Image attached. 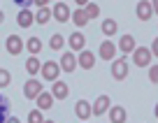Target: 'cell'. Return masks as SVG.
Here are the masks:
<instances>
[{
	"instance_id": "cell-1",
	"label": "cell",
	"mask_w": 158,
	"mask_h": 123,
	"mask_svg": "<svg viewBox=\"0 0 158 123\" xmlns=\"http://www.w3.org/2000/svg\"><path fill=\"white\" fill-rule=\"evenodd\" d=\"M58 70H60L58 63H54V60H47V63L42 65V77L49 79V81H56V77H58Z\"/></svg>"
},
{
	"instance_id": "cell-2",
	"label": "cell",
	"mask_w": 158,
	"mask_h": 123,
	"mask_svg": "<svg viewBox=\"0 0 158 123\" xmlns=\"http://www.w3.org/2000/svg\"><path fill=\"white\" fill-rule=\"evenodd\" d=\"M23 91H26V98L37 100V98H40V93H42V84H40V81H35V79H30V81H26Z\"/></svg>"
},
{
	"instance_id": "cell-3",
	"label": "cell",
	"mask_w": 158,
	"mask_h": 123,
	"mask_svg": "<svg viewBox=\"0 0 158 123\" xmlns=\"http://www.w3.org/2000/svg\"><path fill=\"white\" fill-rule=\"evenodd\" d=\"M133 56H135V65H139V68L149 65V60H151V51H149L147 47H137Z\"/></svg>"
},
{
	"instance_id": "cell-4",
	"label": "cell",
	"mask_w": 158,
	"mask_h": 123,
	"mask_svg": "<svg viewBox=\"0 0 158 123\" xmlns=\"http://www.w3.org/2000/svg\"><path fill=\"white\" fill-rule=\"evenodd\" d=\"M112 74L116 81H121V79H126V74H128V63H126L123 58H118L116 63L112 65Z\"/></svg>"
},
{
	"instance_id": "cell-5",
	"label": "cell",
	"mask_w": 158,
	"mask_h": 123,
	"mask_svg": "<svg viewBox=\"0 0 158 123\" xmlns=\"http://www.w3.org/2000/svg\"><path fill=\"white\" fill-rule=\"evenodd\" d=\"M21 49H23L21 37L19 35H10V37H7V51H10L12 56H16V54H21Z\"/></svg>"
},
{
	"instance_id": "cell-6",
	"label": "cell",
	"mask_w": 158,
	"mask_h": 123,
	"mask_svg": "<svg viewBox=\"0 0 158 123\" xmlns=\"http://www.w3.org/2000/svg\"><path fill=\"white\" fill-rule=\"evenodd\" d=\"M118 49L123 51V54H133L135 51V37L133 35H123V37L118 39Z\"/></svg>"
},
{
	"instance_id": "cell-7",
	"label": "cell",
	"mask_w": 158,
	"mask_h": 123,
	"mask_svg": "<svg viewBox=\"0 0 158 123\" xmlns=\"http://www.w3.org/2000/svg\"><path fill=\"white\" fill-rule=\"evenodd\" d=\"M74 112H77L79 118H89L91 114H93V109H91V105L86 102V100H77V105H74Z\"/></svg>"
},
{
	"instance_id": "cell-8",
	"label": "cell",
	"mask_w": 158,
	"mask_h": 123,
	"mask_svg": "<svg viewBox=\"0 0 158 123\" xmlns=\"http://www.w3.org/2000/svg\"><path fill=\"white\" fill-rule=\"evenodd\" d=\"M54 19L60 21V23L70 19V10H68V5H65V2H58V5L54 7Z\"/></svg>"
},
{
	"instance_id": "cell-9",
	"label": "cell",
	"mask_w": 158,
	"mask_h": 123,
	"mask_svg": "<svg viewBox=\"0 0 158 123\" xmlns=\"http://www.w3.org/2000/svg\"><path fill=\"white\" fill-rule=\"evenodd\" d=\"M60 68H63L65 72H74V68H77V58H74V54H63V58H60Z\"/></svg>"
},
{
	"instance_id": "cell-10",
	"label": "cell",
	"mask_w": 158,
	"mask_h": 123,
	"mask_svg": "<svg viewBox=\"0 0 158 123\" xmlns=\"http://www.w3.org/2000/svg\"><path fill=\"white\" fill-rule=\"evenodd\" d=\"M107 109H109V98H107V95H100V98L93 102V114L100 116V114H105Z\"/></svg>"
},
{
	"instance_id": "cell-11",
	"label": "cell",
	"mask_w": 158,
	"mask_h": 123,
	"mask_svg": "<svg viewBox=\"0 0 158 123\" xmlns=\"http://www.w3.org/2000/svg\"><path fill=\"white\" fill-rule=\"evenodd\" d=\"M114 54H116V47H114L112 42H102V44H100V58L112 60V58H114Z\"/></svg>"
},
{
	"instance_id": "cell-12",
	"label": "cell",
	"mask_w": 158,
	"mask_h": 123,
	"mask_svg": "<svg viewBox=\"0 0 158 123\" xmlns=\"http://www.w3.org/2000/svg\"><path fill=\"white\" fill-rule=\"evenodd\" d=\"M109 121L112 123H126V109L123 107H112L109 109Z\"/></svg>"
},
{
	"instance_id": "cell-13",
	"label": "cell",
	"mask_w": 158,
	"mask_h": 123,
	"mask_svg": "<svg viewBox=\"0 0 158 123\" xmlns=\"http://www.w3.org/2000/svg\"><path fill=\"white\" fill-rule=\"evenodd\" d=\"M93 63H95V56L91 54V51H81V54H79V65H81L84 70H91Z\"/></svg>"
},
{
	"instance_id": "cell-14",
	"label": "cell",
	"mask_w": 158,
	"mask_h": 123,
	"mask_svg": "<svg viewBox=\"0 0 158 123\" xmlns=\"http://www.w3.org/2000/svg\"><path fill=\"white\" fill-rule=\"evenodd\" d=\"M10 107H12L10 100H7L2 93H0V123H5L7 118H10Z\"/></svg>"
},
{
	"instance_id": "cell-15",
	"label": "cell",
	"mask_w": 158,
	"mask_h": 123,
	"mask_svg": "<svg viewBox=\"0 0 158 123\" xmlns=\"http://www.w3.org/2000/svg\"><path fill=\"white\" fill-rule=\"evenodd\" d=\"M151 2H139L137 5V19L139 21H147V19H151Z\"/></svg>"
},
{
	"instance_id": "cell-16",
	"label": "cell",
	"mask_w": 158,
	"mask_h": 123,
	"mask_svg": "<svg viewBox=\"0 0 158 123\" xmlns=\"http://www.w3.org/2000/svg\"><path fill=\"white\" fill-rule=\"evenodd\" d=\"M51 91H54V98H58V100H65V98H68V93H70L68 84H63V81H56Z\"/></svg>"
},
{
	"instance_id": "cell-17",
	"label": "cell",
	"mask_w": 158,
	"mask_h": 123,
	"mask_svg": "<svg viewBox=\"0 0 158 123\" xmlns=\"http://www.w3.org/2000/svg\"><path fill=\"white\" fill-rule=\"evenodd\" d=\"M33 21H35V19H33V14H30L28 10H23V12H21L19 16H16V23H19L21 28H28V26L33 23Z\"/></svg>"
},
{
	"instance_id": "cell-18",
	"label": "cell",
	"mask_w": 158,
	"mask_h": 123,
	"mask_svg": "<svg viewBox=\"0 0 158 123\" xmlns=\"http://www.w3.org/2000/svg\"><path fill=\"white\" fill-rule=\"evenodd\" d=\"M84 42H86V39H84V35H72V37H70V47H72V49L74 51H79V49H84Z\"/></svg>"
},
{
	"instance_id": "cell-19",
	"label": "cell",
	"mask_w": 158,
	"mask_h": 123,
	"mask_svg": "<svg viewBox=\"0 0 158 123\" xmlns=\"http://www.w3.org/2000/svg\"><path fill=\"white\" fill-rule=\"evenodd\" d=\"M72 21H74V23L79 26V28H81V26H86V23H89V16H86V12L77 10V12L72 14Z\"/></svg>"
},
{
	"instance_id": "cell-20",
	"label": "cell",
	"mask_w": 158,
	"mask_h": 123,
	"mask_svg": "<svg viewBox=\"0 0 158 123\" xmlns=\"http://www.w3.org/2000/svg\"><path fill=\"white\" fill-rule=\"evenodd\" d=\"M37 107H40V109H49V107H51V95L42 91V93H40V98H37Z\"/></svg>"
},
{
	"instance_id": "cell-21",
	"label": "cell",
	"mask_w": 158,
	"mask_h": 123,
	"mask_svg": "<svg viewBox=\"0 0 158 123\" xmlns=\"http://www.w3.org/2000/svg\"><path fill=\"white\" fill-rule=\"evenodd\" d=\"M102 33L105 35H116V21H114V19L102 21Z\"/></svg>"
},
{
	"instance_id": "cell-22",
	"label": "cell",
	"mask_w": 158,
	"mask_h": 123,
	"mask_svg": "<svg viewBox=\"0 0 158 123\" xmlns=\"http://www.w3.org/2000/svg\"><path fill=\"white\" fill-rule=\"evenodd\" d=\"M26 47H28V51H30V54H40V51H42V42H40L37 37H30Z\"/></svg>"
},
{
	"instance_id": "cell-23",
	"label": "cell",
	"mask_w": 158,
	"mask_h": 123,
	"mask_svg": "<svg viewBox=\"0 0 158 123\" xmlns=\"http://www.w3.org/2000/svg\"><path fill=\"white\" fill-rule=\"evenodd\" d=\"M26 70H28L30 74H35V72H40V70H42V65H40V60L33 56V58H28V63H26Z\"/></svg>"
},
{
	"instance_id": "cell-24",
	"label": "cell",
	"mask_w": 158,
	"mask_h": 123,
	"mask_svg": "<svg viewBox=\"0 0 158 123\" xmlns=\"http://www.w3.org/2000/svg\"><path fill=\"white\" fill-rule=\"evenodd\" d=\"M49 47H51L54 51L63 49V37H60V35H51V39H49Z\"/></svg>"
},
{
	"instance_id": "cell-25",
	"label": "cell",
	"mask_w": 158,
	"mask_h": 123,
	"mask_svg": "<svg viewBox=\"0 0 158 123\" xmlns=\"http://www.w3.org/2000/svg\"><path fill=\"white\" fill-rule=\"evenodd\" d=\"M10 81H12V74L7 72L5 68H0V88H5V86L10 84Z\"/></svg>"
},
{
	"instance_id": "cell-26",
	"label": "cell",
	"mask_w": 158,
	"mask_h": 123,
	"mask_svg": "<svg viewBox=\"0 0 158 123\" xmlns=\"http://www.w3.org/2000/svg\"><path fill=\"white\" fill-rule=\"evenodd\" d=\"M49 19H51L49 10H40V12H37V16H35V21H37V23H42V26H44Z\"/></svg>"
},
{
	"instance_id": "cell-27",
	"label": "cell",
	"mask_w": 158,
	"mask_h": 123,
	"mask_svg": "<svg viewBox=\"0 0 158 123\" xmlns=\"http://www.w3.org/2000/svg\"><path fill=\"white\" fill-rule=\"evenodd\" d=\"M98 14H100V7L93 5V2H89V5H86V16H89V19H95Z\"/></svg>"
},
{
	"instance_id": "cell-28",
	"label": "cell",
	"mask_w": 158,
	"mask_h": 123,
	"mask_svg": "<svg viewBox=\"0 0 158 123\" xmlns=\"http://www.w3.org/2000/svg\"><path fill=\"white\" fill-rule=\"evenodd\" d=\"M28 123H44L42 121V112H40V109H33V112L28 114Z\"/></svg>"
},
{
	"instance_id": "cell-29",
	"label": "cell",
	"mask_w": 158,
	"mask_h": 123,
	"mask_svg": "<svg viewBox=\"0 0 158 123\" xmlns=\"http://www.w3.org/2000/svg\"><path fill=\"white\" fill-rule=\"evenodd\" d=\"M149 79H151L153 84H158V65H153L151 72H149Z\"/></svg>"
},
{
	"instance_id": "cell-30",
	"label": "cell",
	"mask_w": 158,
	"mask_h": 123,
	"mask_svg": "<svg viewBox=\"0 0 158 123\" xmlns=\"http://www.w3.org/2000/svg\"><path fill=\"white\" fill-rule=\"evenodd\" d=\"M149 51H153V56H158V39H153V44H151Z\"/></svg>"
},
{
	"instance_id": "cell-31",
	"label": "cell",
	"mask_w": 158,
	"mask_h": 123,
	"mask_svg": "<svg viewBox=\"0 0 158 123\" xmlns=\"http://www.w3.org/2000/svg\"><path fill=\"white\" fill-rule=\"evenodd\" d=\"M19 7H23V10H26V7H30V2H28V0H19Z\"/></svg>"
},
{
	"instance_id": "cell-32",
	"label": "cell",
	"mask_w": 158,
	"mask_h": 123,
	"mask_svg": "<svg viewBox=\"0 0 158 123\" xmlns=\"http://www.w3.org/2000/svg\"><path fill=\"white\" fill-rule=\"evenodd\" d=\"M5 123H19V118H7Z\"/></svg>"
},
{
	"instance_id": "cell-33",
	"label": "cell",
	"mask_w": 158,
	"mask_h": 123,
	"mask_svg": "<svg viewBox=\"0 0 158 123\" xmlns=\"http://www.w3.org/2000/svg\"><path fill=\"white\" fill-rule=\"evenodd\" d=\"M151 10H153V12H158V2H153V5H151Z\"/></svg>"
},
{
	"instance_id": "cell-34",
	"label": "cell",
	"mask_w": 158,
	"mask_h": 123,
	"mask_svg": "<svg viewBox=\"0 0 158 123\" xmlns=\"http://www.w3.org/2000/svg\"><path fill=\"white\" fill-rule=\"evenodd\" d=\"M156 116H158V105H156Z\"/></svg>"
},
{
	"instance_id": "cell-35",
	"label": "cell",
	"mask_w": 158,
	"mask_h": 123,
	"mask_svg": "<svg viewBox=\"0 0 158 123\" xmlns=\"http://www.w3.org/2000/svg\"><path fill=\"white\" fill-rule=\"evenodd\" d=\"M0 23H2V14H0Z\"/></svg>"
},
{
	"instance_id": "cell-36",
	"label": "cell",
	"mask_w": 158,
	"mask_h": 123,
	"mask_svg": "<svg viewBox=\"0 0 158 123\" xmlns=\"http://www.w3.org/2000/svg\"><path fill=\"white\" fill-rule=\"evenodd\" d=\"M44 123H54V121H44Z\"/></svg>"
}]
</instances>
